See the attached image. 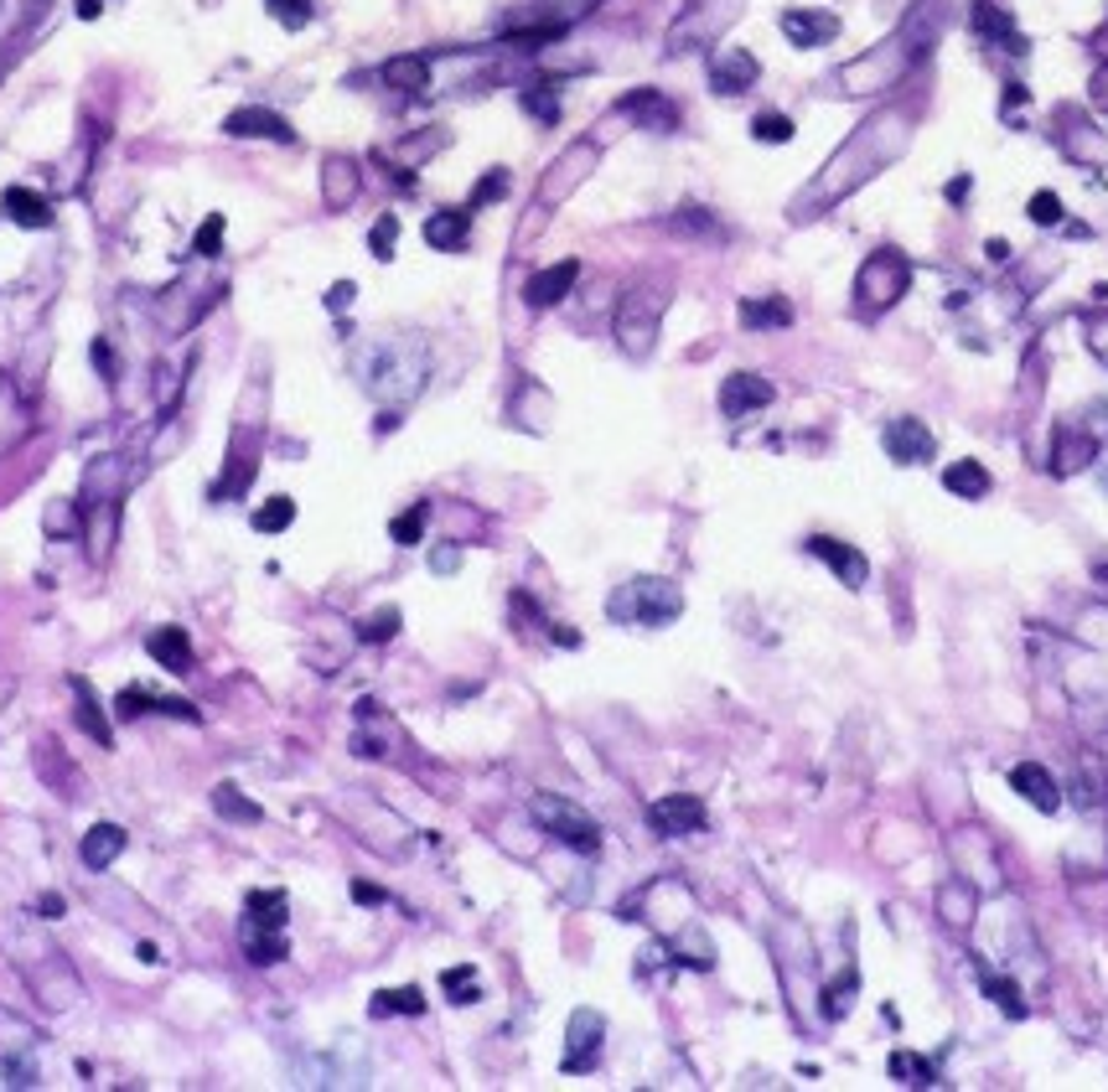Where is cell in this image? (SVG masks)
Returning <instances> with one entry per match:
<instances>
[{"label":"cell","instance_id":"obj_1","mask_svg":"<svg viewBox=\"0 0 1108 1092\" xmlns=\"http://www.w3.org/2000/svg\"><path fill=\"white\" fill-rule=\"evenodd\" d=\"M244 953L249 963L270 969L285 958V896L280 891H254L244 901Z\"/></svg>","mask_w":1108,"mask_h":1092},{"label":"cell","instance_id":"obj_2","mask_svg":"<svg viewBox=\"0 0 1108 1092\" xmlns=\"http://www.w3.org/2000/svg\"><path fill=\"white\" fill-rule=\"evenodd\" d=\"M606 611H611L617 622L664 626V622H673V617L684 611V595H678L673 581H627V586L606 601Z\"/></svg>","mask_w":1108,"mask_h":1092},{"label":"cell","instance_id":"obj_3","mask_svg":"<svg viewBox=\"0 0 1108 1092\" xmlns=\"http://www.w3.org/2000/svg\"><path fill=\"white\" fill-rule=\"evenodd\" d=\"M664 306H669V296H664V290H653V285H637V290L622 296V312H617V342H622L627 357H648V352H653V337H658V316H664Z\"/></svg>","mask_w":1108,"mask_h":1092},{"label":"cell","instance_id":"obj_4","mask_svg":"<svg viewBox=\"0 0 1108 1092\" xmlns=\"http://www.w3.org/2000/svg\"><path fill=\"white\" fill-rule=\"evenodd\" d=\"M907 285H911V265L896 249H875L871 259L860 265V274H855V296H860L866 312H886L891 301L907 296Z\"/></svg>","mask_w":1108,"mask_h":1092},{"label":"cell","instance_id":"obj_5","mask_svg":"<svg viewBox=\"0 0 1108 1092\" xmlns=\"http://www.w3.org/2000/svg\"><path fill=\"white\" fill-rule=\"evenodd\" d=\"M534 819L544 823V834H554L559 844H570V850H581V855H595V850H601V828H595L591 813H581L575 803H565V797H554V792H539V797H534Z\"/></svg>","mask_w":1108,"mask_h":1092},{"label":"cell","instance_id":"obj_6","mask_svg":"<svg viewBox=\"0 0 1108 1092\" xmlns=\"http://www.w3.org/2000/svg\"><path fill=\"white\" fill-rule=\"evenodd\" d=\"M880 446H886V456H891V461H902V467H922V461H933V451H938L933 430L922 425V420H911V415L891 420L886 435H880Z\"/></svg>","mask_w":1108,"mask_h":1092},{"label":"cell","instance_id":"obj_7","mask_svg":"<svg viewBox=\"0 0 1108 1092\" xmlns=\"http://www.w3.org/2000/svg\"><path fill=\"white\" fill-rule=\"evenodd\" d=\"M648 823L664 834V839H684V834H700L705 828V803L689 797V792H669L648 808Z\"/></svg>","mask_w":1108,"mask_h":1092},{"label":"cell","instance_id":"obj_8","mask_svg":"<svg viewBox=\"0 0 1108 1092\" xmlns=\"http://www.w3.org/2000/svg\"><path fill=\"white\" fill-rule=\"evenodd\" d=\"M595 166V146L586 140V146H570L565 156L550 166V177L539 182V202L544 207H554V202H565V197L575 192V182H586V171Z\"/></svg>","mask_w":1108,"mask_h":1092},{"label":"cell","instance_id":"obj_9","mask_svg":"<svg viewBox=\"0 0 1108 1092\" xmlns=\"http://www.w3.org/2000/svg\"><path fill=\"white\" fill-rule=\"evenodd\" d=\"M223 130H229V135H238V140H275V146H296V130H290V119H280L275 110H259V104H249V110H234V115L223 119Z\"/></svg>","mask_w":1108,"mask_h":1092},{"label":"cell","instance_id":"obj_10","mask_svg":"<svg viewBox=\"0 0 1108 1092\" xmlns=\"http://www.w3.org/2000/svg\"><path fill=\"white\" fill-rule=\"evenodd\" d=\"M601 1036H606V1020L595 1010H575L570 1014V1046H565V1072H591L595 1052H601Z\"/></svg>","mask_w":1108,"mask_h":1092},{"label":"cell","instance_id":"obj_11","mask_svg":"<svg viewBox=\"0 0 1108 1092\" xmlns=\"http://www.w3.org/2000/svg\"><path fill=\"white\" fill-rule=\"evenodd\" d=\"M808 554H813V559H824L844 586H866V575H871L866 554H860L855 544H839V539H829V534H813V539H808Z\"/></svg>","mask_w":1108,"mask_h":1092},{"label":"cell","instance_id":"obj_12","mask_svg":"<svg viewBox=\"0 0 1108 1092\" xmlns=\"http://www.w3.org/2000/svg\"><path fill=\"white\" fill-rule=\"evenodd\" d=\"M756 57L746 52V47H725V52H715L710 57V83H715V94H746L756 83Z\"/></svg>","mask_w":1108,"mask_h":1092},{"label":"cell","instance_id":"obj_13","mask_svg":"<svg viewBox=\"0 0 1108 1092\" xmlns=\"http://www.w3.org/2000/svg\"><path fill=\"white\" fill-rule=\"evenodd\" d=\"M783 37H788L792 47H824V41L839 37V16L792 5V11H783Z\"/></svg>","mask_w":1108,"mask_h":1092},{"label":"cell","instance_id":"obj_14","mask_svg":"<svg viewBox=\"0 0 1108 1092\" xmlns=\"http://www.w3.org/2000/svg\"><path fill=\"white\" fill-rule=\"evenodd\" d=\"M617 115L637 119L642 130H678V110H673L658 88H633V94L617 104Z\"/></svg>","mask_w":1108,"mask_h":1092},{"label":"cell","instance_id":"obj_15","mask_svg":"<svg viewBox=\"0 0 1108 1092\" xmlns=\"http://www.w3.org/2000/svg\"><path fill=\"white\" fill-rule=\"evenodd\" d=\"M1010 787L1026 797L1036 813H1057V808H1062V787L1052 782V772H1046V767H1036V761H1021V767L1010 772Z\"/></svg>","mask_w":1108,"mask_h":1092},{"label":"cell","instance_id":"obj_16","mask_svg":"<svg viewBox=\"0 0 1108 1092\" xmlns=\"http://www.w3.org/2000/svg\"><path fill=\"white\" fill-rule=\"evenodd\" d=\"M761 404H772V384L756 379V373H731V379L720 384V409H725L731 420L752 415V409H761Z\"/></svg>","mask_w":1108,"mask_h":1092},{"label":"cell","instance_id":"obj_17","mask_svg":"<svg viewBox=\"0 0 1108 1092\" xmlns=\"http://www.w3.org/2000/svg\"><path fill=\"white\" fill-rule=\"evenodd\" d=\"M575 274H581V265H575V259H559V265L539 270L534 280H528V285H523V301H528L534 312H544V306H554V301H565V296H570Z\"/></svg>","mask_w":1108,"mask_h":1092},{"label":"cell","instance_id":"obj_18","mask_svg":"<svg viewBox=\"0 0 1108 1092\" xmlns=\"http://www.w3.org/2000/svg\"><path fill=\"white\" fill-rule=\"evenodd\" d=\"M974 32L985 41H994V47H1005V52H1026V37L1015 32L1010 11L994 5V0H974Z\"/></svg>","mask_w":1108,"mask_h":1092},{"label":"cell","instance_id":"obj_19","mask_svg":"<svg viewBox=\"0 0 1108 1092\" xmlns=\"http://www.w3.org/2000/svg\"><path fill=\"white\" fill-rule=\"evenodd\" d=\"M146 653H151L161 668H171V673H192V642H187L182 626H156V632L146 637Z\"/></svg>","mask_w":1108,"mask_h":1092},{"label":"cell","instance_id":"obj_20","mask_svg":"<svg viewBox=\"0 0 1108 1092\" xmlns=\"http://www.w3.org/2000/svg\"><path fill=\"white\" fill-rule=\"evenodd\" d=\"M79 855H83L88 870H110V864L124 855V828H119V823H94V828L83 834Z\"/></svg>","mask_w":1108,"mask_h":1092},{"label":"cell","instance_id":"obj_21","mask_svg":"<svg viewBox=\"0 0 1108 1092\" xmlns=\"http://www.w3.org/2000/svg\"><path fill=\"white\" fill-rule=\"evenodd\" d=\"M467 234H472V213H467V207H446V213H436V218L425 223V243H431V249H461Z\"/></svg>","mask_w":1108,"mask_h":1092},{"label":"cell","instance_id":"obj_22","mask_svg":"<svg viewBox=\"0 0 1108 1092\" xmlns=\"http://www.w3.org/2000/svg\"><path fill=\"white\" fill-rule=\"evenodd\" d=\"M321 192H326V207H332V213H342V207H348V202L357 197V166H353V161H342V156L326 161Z\"/></svg>","mask_w":1108,"mask_h":1092},{"label":"cell","instance_id":"obj_23","mask_svg":"<svg viewBox=\"0 0 1108 1092\" xmlns=\"http://www.w3.org/2000/svg\"><path fill=\"white\" fill-rule=\"evenodd\" d=\"M5 213H11V223H21V229H47V223H52L47 197L32 192V187H11V192H5Z\"/></svg>","mask_w":1108,"mask_h":1092},{"label":"cell","instance_id":"obj_24","mask_svg":"<svg viewBox=\"0 0 1108 1092\" xmlns=\"http://www.w3.org/2000/svg\"><path fill=\"white\" fill-rule=\"evenodd\" d=\"M384 83H389V88H404V94H425V88H431V63L415 57V52L389 57V63H384Z\"/></svg>","mask_w":1108,"mask_h":1092},{"label":"cell","instance_id":"obj_25","mask_svg":"<svg viewBox=\"0 0 1108 1092\" xmlns=\"http://www.w3.org/2000/svg\"><path fill=\"white\" fill-rule=\"evenodd\" d=\"M943 487H948L953 498H985L990 492V471L979 467V461H953L943 471Z\"/></svg>","mask_w":1108,"mask_h":1092},{"label":"cell","instance_id":"obj_26","mask_svg":"<svg viewBox=\"0 0 1108 1092\" xmlns=\"http://www.w3.org/2000/svg\"><path fill=\"white\" fill-rule=\"evenodd\" d=\"M974 906H979V896H974L963 880H948V886L938 891V911H943L948 927H969V922H974Z\"/></svg>","mask_w":1108,"mask_h":1092},{"label":"cell","instance_id":"obj_27","mask_svg":"<svg viewBox=\"0 0 1108 1092\" xmlns=\"http://www.w3.org/2000/svg\"><path fill=\"white\" fill-rule=\"evenodd\" d=\"M741 321L752 332H767V326H792V306L783 296H767V301H741Z\"/></svg>","mask_w":1108,"mask_h":1092},{"label":"cell","instance_id":"obj_28","mask_svg":"<svg viewBox=\"0 0 1108 1092\" xmlns=\"http://www.w3.org/2000/svg\"><path fill=\"white\" fill-rule=\"evenodd\" d=\"M73 694H79V725L94 736L99 745H115V736H110V720L99 715V700H94V689L83 684V678H73Z\"/></svg>","mask_w":1108,"mask_h":1092},{"label":"cell","instance_id":"obj_29","mask_svg":"<svg viewBox=\"0 0 1108 1092\" xmlns=\"http://www.w3.org/2000/svg\"><path fill=\"white\" fill-rule=\"evenodd\" d=\"M1098 456V440L1093 435H1062L1057 440V476H1072L1077 467H1088Z\"/></svg>","mask_w":1108,"mask_h":1092},{"label":"cell","instance_id":"obj_30","mask_svg":"<svg viewBox=\"0 0 1108 1092\" xmlns=\"http://www.w3.org/2000/svg\"><path fill=\"white\" fill-rule=\"evenodd\" d=\"M368 1010L379 1014V1020H384V1014H420V1010H425V994H420L415 984H404V989H384V994H373V1005H368Z\"/></svg>","mask_w":1108,"mask_h":1092},{"label":"cell","instance_id":"obj_31","mask_svg":"<svg viewBox=\"0 0 1108 1092\" xmlns=\"http://www.w3.org/2000/svg\"><path fill=\"white\" fill-rule=\"evenodd\" d=\"M213 808H218L223 819H234V823H259V803L238 797L234 782H218V787H213Z\"/></svg>","mask_w":1108,"mask_h":1092},{"label":"cell","instance_id":"obj_32","mask_svg":"<svg viewBox=\"0 0 1108 1092\" xmlns=\"http://www.w3.org/2000/svg\"><path fill=\"white\" fill-rule=\"evenodd\" d=\"M425 518H431V503H415L409 513H399L394 523H389V534H394V544H420V534H425Z\"/></svg>","mask_w":1108,"mask_h":1092},{"label":"cell","instance_id":"obj_33","mask_svg":"<svg viewBox=\"0 0 1108 1092\" xmlns=\"http://www.w3.org/2000/svg\"><path fill=\"white\" fill-rule=\"evenodd\" d=\"M296 523V503L290 498H270V503L254 513V528L259 534H280V528H290Z\"/></svg>","mask_w":1108,"mask_h":1092},{"label":"cell","instance_id":"obj_34","mask_svg":"<svg viewBox=\"0 0 1108 1092\" xmlns=\"http://www.w3.org/2000/svg\"><path fill=\"white\" fill-rule=\"evenodd\" d=\"M446 984V994H451V1005H476L482 994H476V969L472 963H461V969H451V974L440 978Z\"/></svg>","mask_w":1108,"mask_h":1092},{"label":"cell","instance_id":"obj_35","mask_svg":"<svg viewBox=\"0 0 1108 1092\" xmlns=\"http://www.w3.org/2000/svg\"><path fill=\"white\" fill-rule=\"evenodd\" d=\"M752 135L761 140V146H788V140H792V119H788V115H772V110H767V115L752 119Z\"/></svg>","mask_w":1108,"mask_h":1092},{"label":"cell","instance_id":"obj_36","mask_svg":"<svg viewBox=\"0 0 1108 1092\" xmlns=\"http://www.w3.org/2000/svg\"><path fill=\"white\" fill-rule=\"evenodd\" d=\"M523 110L534 119H544V124H554L559 119V99H554L550 83H539V88H523Z\"/></svg>","mask_w":1108,"mask_h":1092},{"label":"cell","instance_id":"obj_37","mask_svg":"<svg viewBox=\"0 0 1108 1092\" xmlns=\"http://www.w3.org/2000/svg\"><path fill=\"white\" fill-rule=\"evenodd\" d=\"M394 632H399V611H394V606H384L379 617H363V622H357V637H363V642H389Z\"/></svg>","mask_w":1108,"mask_h":1092},{"label":"cell","instance_id":"obj_38","mask_svg":"<svg viewBox=\"0 0 1108 1092\" xmlns=\"http://www.w3.org/2000/svg\"><path fill=\"white\" fill-rule=\"evenodd\" d=\"M886 1066H891V1077H907L911 1088H927V1082H933V1066H927V1061H917V1056H907V1052H891Z\"/></svg>","mask_w":1108,"mask_h":1092},{"label":"cell","instance_id":"obj_39","mask_svg":"<svg viewBox=\"0 0 1108 1092\" xmlns=\"http://www.w3.org/2000/svg\"><path fill=\"white\" fill-rule=\"evenodd\" d=\"M394 238H399V218H394V213H384V218L373 223V234H368L373 259H394Z\"/></svg>","mask_w":1108,"mask_h":1092},{"label":"cell","instance_id":"obj_40","mask_svg":"<svg viewBox=\"0 0 1108 1092\" xmlns=\"http://www.w3.org/2000/svg\"><path fill=\"white\" fill-rule=\"evenodd\" d=\"M270 16H275L280 27L301 32V27L312 21V0H270Z\"/></svg>","mask_w":1108,"mask_h":1092},{"label":"cell","instance_id":"obj_41","mask_svg":"<svg viewBox=\"0 0 1108 1092\" xmlns=\"http://www.w3.org/2000/svg\"><path fill=\"white\" fill-rule=\"evenodd\" d=\"M218 249H223V213H213V218L198 229V238H192V254H198V259H213Z\"/></svg>","mask_w":1108,"mask_h":1092},{"label":"cell","instance_id":"obj_42","mask_svg":"<svg viewBox=\"0 0 1108 1092\" xmlns=\"http://www.w3.org/2000/svg\"><path fill=\"white\" fill-rule=\"evenodd\" d=\"M985 989H990L994 999H1000V1010H1005V1014H1026V999H1021V989H1015L1010 978L985 974Z\"/></svg>","mask_w":1108,"mask_h":1092},{"label":"cell","instance_id":"obj_43","mask_svg":"<svg viewBox=\"0 0 1108 1092\" xmlns=\"http://www.w3.org/2000/svg\"><path fill=\"white\" fill-rule=\"evenodd\" d=\"M1030 223H1041V229L1062 223V197H1057V192H1036V197H1030Z\"/></svg>","mask_w":1108,"mask_h":1092},{"label":"cell","instance_id":"obj_44","mask_svg":"<svg viewBox=\"0 0 1108 1092\" xmlns=\"http://www.w3.org/2000/svg\"><path fill=\"white\" fill-rule=\"evenodd\" d=\"M508 192V177L503 171H487L482 182H476V192H472V207H482V202H498V197Z\"/></svg>","mask_w":1108,"mask_h":1092},{"label":"cell","instance_id":"obj_45","mask_svg":"<svg viewBox=\"0 0 1108 1092\" xmlns=\"http://www.w3.org/2000/svg\"><path fill=\"white\" fill-rule=\"evenodd\" d=\"M1088 348H1093V357H1104L1108 363V312L1088 316Z\"/></svg>","mask_w":1108,"mask_h":1092},{"label":"cell","instance_id":"obj_46","mask_svg":"<svg viewBox=\"0 0 1108 1092\" xmlns=\"http://www.w3.org/2000/svg\"><path fill=\"white\" fill-rule=\"evenodd\" d=\"M326 306H332V312H348V306H353V285H348V280L332 285V290H326Z\"/></svg>","mask_w":1108,"mask_h":1092},{"label":"cell","instance_id":"obj_47","mask_svg":"<svg viewBox=\"0 0 1108 1092\" xmlns=\"http://www.w3.org/2000/svg\"><path fill=\"white\" fill-rule=\"evenodd\" d=\"M431 565H436V575H451V570L461 565V554H456V549H436V554H431Z\"/></svg>","mask_w":1108,"mask_h":1092},{"label":"cell","instance_id":"obj_48","mask_svg":"<svg viewBox=\"0 0 1108 1092\" xmlns=\"http://www.w3.org/2000/svg\"><path fill=\"white\" fill-rule=\"evenodd\" d=\"M353 901H363V906H379L384 891H379V886H368V880H353Z\"/></svg>","mask_w":1108,"mask_h":1092},{"label":"cell","instance_id":"obj_49","mask_svg":"<svg viewBox=\"0 0 1108 1092\" xmlns=\"http://www.w3.org/2000/svg\"><path fill=\"white\" fill-rule=\"evenodd\" d=\"M37 911H41V917H63V896H41Z\"/></svg>","mask_w":1108,"mask_h":1092},{"label":"cell","instance_id":"obj_50","mask_svg":"<svg viewBox=\"0 0 1108 1092\" xmlns=\"http://www.w3.org/2000/svg\"><path fill=\"white\" fill-rule=\"evenodd\" d=\"M1093 99H1098V104H1104V110H1108V68H1104V73H1098V79H1093Z\"/></svg>","mask_w":1108,"mask_h":1092},{"label":"cell","instance_id":"obj_51","mask_svg":"<svg viewBox=\"0 0 1108 1092\" xmlns=\"http://www.w3.org/2000/svg\"><path fill=\"white\" fill-rule=\"evenodd\" d=\"M99 11H104V5H99V0H79V16H83V21H94V16H99Z\"/></svg>","mask_w":1108,"mask_h":1092}]
</instances>
